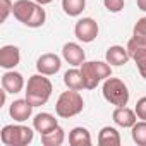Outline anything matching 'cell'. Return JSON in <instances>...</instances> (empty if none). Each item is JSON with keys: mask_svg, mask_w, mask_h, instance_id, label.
<instances>
[{"mask_svg": "<svg viewBox=\"0 0 146 146\" xmlns=\"http://www.w3.org/2000/svg\"><path fill=\"white\" fill-rule=\"evenodd\" d=\"M52 91H53V84L52 81L45 76V74H35L28 79V84H26V100L33 105V107H41L45 105L50 96H52Z\"/></svg>", "mask_w": 146, "mask_h": 146, "instance_id": "obj_1", "label": "cell"}, {"mask_svg": "<svg viewBox=\"0 0 146 146\" xmlns=\"http://www.w3.org/2000/svg\"><path fill=\"white\" fill-rule=\"evenodd\" d=\"M81 74L84 79V88L86 90H95L102 81L112 76V65L108 62H83L81 64Z\"/></svg>", "mask_w": 146, "mask_h": 146, "instance_id": "obj_2", "label": "cell"}, {"mask_svg": "<svg viewBox=\"0 0 146 146\" xmlns=\"http://www.w3.org/2000/svg\"><path fill=\"white\" fill-rule=\"evenodd\" d=\"M84 108V100L79 95V91L76 90H69L60 93L57 103H55V113L60 119H70V117H76L83 112Z\"/></svg>", "mask_w": 146, "mask_h": 146, "instance_id": "obj_3", "label": "cell"}, {"mask_svg": "<svg viewBox=\"0 0 146 146\" xmlns=\"http://www.w3.org/2000/svg\"><path fill=\"white\" fill-rule=\"evenodd\" d=\"M102 93H103V98L113 107H125L129 103V98H131L127 84L122 79L112 78V76L103 81Z\"/></svg>", "mask_w": 146, "mask_h": 146, "instance_id": "obj_4", "label": "cell"}, {"mask_svg": "<svg viewBox=\"0 0 146 146\" xmlns=\"http://www.w3.org/2000/svg\"><path fill=\"white\" fill-rule=\"evenodd\" d=\"M33 129L28 125H23L21 122L9 124V125H4L2 131H0V139L5 146H28L35 137Z\"/></svg>", "mask_w": 146, "mask_h": 146, "instance_id": "obj_5", "label": "cell"}, {"mask_svg": "<svg viewBox=\"0 0 146 146\" xmlns=\"http://www.w3.org/2000/svg\"><path fill=\"white\" fill-rule=\"evenodd\" d=\"M100 33V28H98V23L93 19V17H83L76 23L74 26V35L79 41L83 43H91L96 40Z\"/></svg>", "mask_w": 146, "mask_h": 146, "instance_id": "obj_6", "label": "cell"}, {"mask_svg": "<svg viewBox=\"0 0 146 146\" xmlns=\"http://www.w3.org/2000/svg\"><path fill=\"white\" fill-rule=\"evenodd\" d=\"M62 67V60L57 53H43L38 60H36V70L40 74L45 76H53L60 70Z\"/></svg>", "mask_w": 146, "mask_h": 146, "instance_id": "obj_7", "label": "cell"}, {"mask_svg": "<svg viewBox=\"0 0 146 146\" xmlns=\"http://www.w3.org/2000/svg\"><path fill=\"white\" fill-rule=\"evenodd\" d=\"M62 57L67 64L74 65V67H78V65L81 67V64L86 62V53H84L83 46L74 41H69L62 46Z\"/></svg>", "mask_w": 146, "mask_h": 146, "instance_id": "obj_8", "label": "cell"}, {"mask_svg": "<svg viewBox=\"0 0 146 146\" xmlns=\"http://www.w3.org/2000/svg\"><path fill=\"white\" fill-rule=\"evenodd\" d=\"M21 62V52L16 45H4L0 48V67L11 70L17 67Z\"/></svg>", "mask_w": 146, "mask_h": 146, "instance_id": "obj_9", "label": "cell"}, {"mask_svg": "<svg viewBox=\"0 0 146 146\" xmlns=\"http://www.w3.org/2000/svg\"><path fill=\"white\" fill-rule=\"evenodd\" d=\"M24 86H26V84H24V78H23L21 72H16L14 69L4 72V76H2V88H4L7 93L16 95V93H19V91H23Z\"/></svg>", "mask_w": 146, "mask_h": 146, "instance_id": "obj_10", "label": "cell"}, {"mask_svg": "<svg viewBox=\"0 0 146 146\" xmlns=\"http://www.w3.org/2000/svg\"><path fill=\"white\" fill-rule=\"evenodd\" d=\"M33 105L24 98V100H14L9 107V115L16 122H26L33 115Z\"/></svg>", "mask_w": 146, "mask_h": 146, "instance_id": "obj_11", "label": "cell"}, {"mask_svg": "<svg viewBox=\"0 0 146 146\" xmlns=\"http://www.w3.org/2000/svg\"><path fill=\"white\" fill-rule=\"evenodd\" d=\"M36 4L38 2H31V0H16L14 2V7H12V14L14 17L23 23L26 26V23L29 21V17L33 16L35 9H36Z\"/></svg>", "mask_w": 146, "mask_h": 146, "instance_id": "obj_12", "label": "cell"}, {"mask_svg": "<svg viewBox=\"0 0 146 146\" xmlns=\"http://www.w3.org/2000/svg\"><path fill=\"white\" fill-rule=\"evenodd\" d=\"M112 119L113 122L119 125V127H132L136 122H137V115L134 110H131L129 107H115L113 113H112Z\"/></svg>", "mask_w": 146, "mask_h": 146, "instance_id": "obj_13", "label": "cell"}, {"mask_svg": "<svg viewBox=\"0 0 146 146\" xmlns=\"http://www.w3.org/2000/svg\"><path fill=\"white\" fill-rule=\"evenodd\" d=\"M57 125H58V120L48 112H41V113L35 115V119H33V127L40 134H46L52 129H55Z\"/></svg>", "mask_w": 146, "mask_h": 146, "instance_id": "obj_14", "label": "cell"}, {"mask_svg": "<svg viewBox=\"0 0 146 146\" xmlns=\"http://www.w3.org/2000/svg\"><path fill=\"white\" fill-rule=\"evenodd\" d=\"M105 58H107V62L113 67H120V65H124V64H127V60L131 58L129 57V52H127V48H124V46H120V45H112V46H108V50H107V53H105Z\"/></svg>", "mask_w": 146, "mask_h": 146, "instance_id": "obj_15", "label": "cell"}, {"mask_svg": "<svg viewBox=\"0 0 146 146\" xmlns=\"http://www.w3.org/2000/svg\"><path fill=\"white\" fill-rule=\"evenodd\" d=\"M120 132L115 127H102L100 134H98V144L100 146H119L120 144Z\"/></svg>", "mask_w": 146, "mask_h": 146, "instance_id": "obj_16", "label": "cell"}, {"mask_svg": "<svg viewBox=\"0 0 146 146\" xmlns=\"http://www.w3.org/2000/svg\"><path fill=\"white\" fill-rule=\"evenodd\" d=\"M125 48L129 52V57L136 62V65L146 62V43H143V41H139L136 38H131Z\"/></svg>", "mask_w": 146, "mask_h": 146, "instance_id": "obj_17", "label": "cell"}, {"mask_svg": "<svg viewBox=\"0 0 146 146\" xmlns=\"http://www.w3.org/2000/svg\"><path fill=\"white\" fill-rule=\"evenodd\" d=\"M64 84L69 90H76V91L86 90L84 88V79H83V74H81V69H69V70H65Z\"/></svg>", "mask_w": 146, "mask_h": 146, "instance_id": "obj_18", "label": "cell"}, {"mask_svg": "<svg viewBox=\"0 0 146 146\" xmlns=\"http://www.w3.org/2000/svg\"><path fill=\"white\" fill-rule=\"evenodd\" d=\"M69 144L70 146H90L91 134L86 127H74L69 132Z\"/></svg>", "mask_w": 146, "mask_h": 146, "instance_id": "obj_19", "label": "cell"}, {"mask_svg": "<svg viewBox=\"0 0 146 146\" xmlns=\"http://www.w3.org/2000/svg\"><path fill=\"white\" fill-rule=\"evenodd\" d=\"M65 141V131L57 125L55 129H52L46 134H41V144L43 146H60Z\"/></svg>", "mask_w": 146, "mask_h": 146, "instance_id": "obj_20", "label": "cell"}, {"mask_svg": "<svg viewBox=\"0 0 146 146\" xmlns=\"http://www.w3.org/2000/svg\"><path fill=\"white\" fill-rule=\"evenodd\" d=\"M62 9L69 17H78L86 9V0H62Z\"/></svg>", "mask_w": 146, "mask_h": 146, "instance_id": "obj_21", "label": "cell"}, {"mask_svg": "<svg viewBox=\"0 0 146 146\" xmlns=\"http://www.w3.org/2000/svg\"><path fill=\"white\" fill-rule=\"evenodd\" d=\"M132 141L137 146H146V120H139L131 127Z\"/></svg>", "mask_w": 146, "mask_h": 146, "instance_id": "obj_22", "label": "cell"}, {"mask_svg": "<svg viewBox=\"0 0 146 146\" xmlns=\"http://www.w3.org/2000/svg\"><path fill=\"white\" fill-rule=\"evenodd\" d=\"M132 38L146 43V17H141L136 21V24L132 28Z\"/></svg>", "mask_w": 146, "mask_h": 146, "instance_id": "obj_23", "label": "cell"}, {"mask_svg": "<svg viewBox=\"0 0 146 146\" xmlns=\"http://www.w3.org/2000/svg\"><path fill=\"white\" fill-rule=\"evenodd\" d=\"M124 0H103V5H105V9L108 11V12H113V14H117V12H120L122 9H124Z\"/></svg>", "mask_w": 146, "mask_h": 146, "instance_id": "obj_24", "label": "cell"}, {"mask_svg": "<svg viewBox=\"0 0 146 146\" xmlns=\"http://www.w3.org/2000/svg\"><path fill=\"white\" fill-rule=\"evenodd\" d=\"M134 112H136V115H137L139 120H146V96H143V98H139L136 102Z\"/></svg>", "mask_w": 146, "mask_h": 146, "instance_id": "obj_25", "label": "cell"}, {"mask_svg": "<svg viewBox=\"0 0 146 146\" xmlns=\"http://www.w3.org/2000/svg\"><path fill=\"white\" fill-rule=\"evenodd\" d=\"M12 7H14V2L11 0H0V12H2V23L7 21L9 14H12Z\"/></svg>", "mask_w": 146, "mask_h": 146, "instance_id": "obj_26", "label": "cell"}, {"mask_svg": "<svg viewBox=\"0 0 146 146\" xmlns=\"http://www.w3.org/2000/svg\"><path fill=\"white\" fill-rule=\"evenodd\" d=\"M136 67H137V70H139L141 78H143V79H146V62H143V64H137Z\"/></svg>", "mask_w": 146, "mask_h": 146, "instance_id": "obj_27", "label": "cell"}, {"mask_svg": "<svg viewBox=\"0 0 146 146\" xmlns=\"http://www.w3.org/2000/svg\"><path fill=\"white\" fill-rule=\"evenodd\" d=\"M136 4H137V9L146 12V0H136Z\"/></svg>", "mask_w": 146, "mask_h": 146, "instance_id": "obj_28", "label": "cell"}, {"mask_svg": "<svg viewBox=\"0 0 146 146\" xmlns=\"http://www.w3.org/2000/svg\"><path fill=\"white\" fill-rule=\"evenodd\" d=\"M35 2H38V4H41V5H46V4H52L53 0H35Z\"/></svg>", "mask_w": 146, "mask_h": 146, "instance_id": "obj_29", "label": "cell"}]
</instances>
